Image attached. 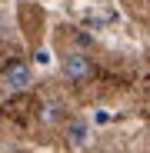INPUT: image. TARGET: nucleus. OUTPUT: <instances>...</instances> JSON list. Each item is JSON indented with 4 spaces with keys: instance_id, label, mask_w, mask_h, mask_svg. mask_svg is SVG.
<instances>
[{
    "instance_id": "f257e3e1",
    "label": "nucleus",
    "mask_w": 150,
    "mask_h": 153,
    "mask_svg": "<svg viewBox=\"0 0 150 153\" xmlns=\"http://www.w3.org/2000/svg\"><path fill=\"white\" fill-rule=\"evenodd\" d=\"M60 70H63V76L67 80H87V76L93 73V63H90V57L87 53H80V50H73V53H67L63 60H60Z\"/></svg>"
},
{
    "instance_id": "f03ea898",
    "label": "nucleus",
    "mask_w": 150,
    "mask_h": 153,
    "mask_svg": "<svg viewBox=\"0 0 150 153\" xmlns=\"http://www.w3.org/2000/svg\"><path fill=\"white\" fill-rule=\"evenodd\" d=\"M30 80H34V70H30L27 60H10V63L4 67V83H7L10 90H17V93L27 90Z\"/></svg>"
},
{
    "instance_id": "7ed1b4c3",
    "label": "nucleus",
    "mask_w": 150,
    "mask_h": 153,
    "mask_svg": "<svg viewBox=\"0 0 150 153\" xmlns=\"http://www.w3.org/2000/svg\"><path fill=\"white\" fill-rule=\"evenodd\" d=\"M87 137H90V126H87V120H73V123L67 126V143H70L73 150H80V146L87 143Z\"/></svg>"
},
{
    "instance_id": "20e7f679",
    "label": "nucleus",
    "mask_w": 150,
    "mask_h": 153,
    "mask_svg": "<svg viewBox=\"0 0 150 153\" xmlns=\"http://www.w3.org/2000/svg\"><path fill=\"white\" fill-rule=\"evenodd\" d=\"M60 113H63V107H60V103H47V107H43V120H47V123H57V117H60Z\"/></svg>"
},
{
    "instance_id": "39448f33",
    "label": "nucleus",
    "mask_w": 150,
    "mask_h": 153,
    "mask_svg": "<svg viewBox=\"0 0 150 153\" xmlns=\"http://www.w3.org/2000/svg\"><path fill=\"white\" fill-rule=\"evenodd\" d=\"M34 60H37L40 67H47V63H50V53H47V50H37V57H34Z\"/></svg>"
}]
</instances>
